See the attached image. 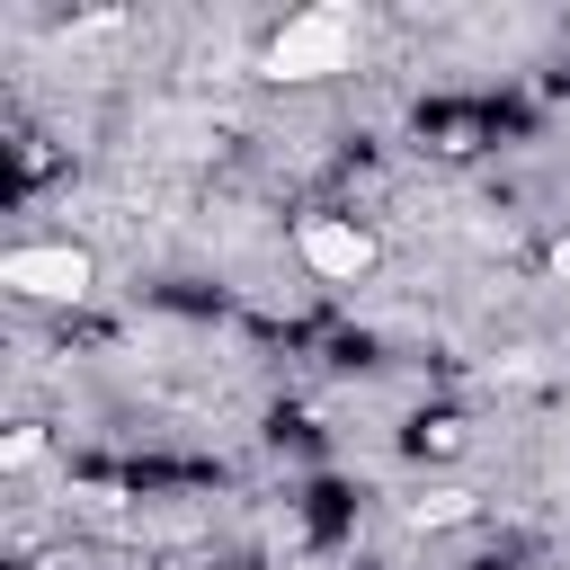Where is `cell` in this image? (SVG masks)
Here are the masks:
<instances>
[{
  "label": "cell",
  "mask_w": 570,
  "mask_h": 570,
  "mask_svg": "<svg viewBox=\"0 0 570 570\" xmlns=\"http://www.w3.org/2000/svg\"><path fill=\"white\" fill-rule=\"evenodd\" d=\"M294 258H303L321 285H356V276L374 267V232H365L356 214H303V223H294Z\"/></svg>",
  "instance_id": "3957f363"
},
{
  "label": "cell",
  "mask_w": 570,
  "mask_h": 570,
  "mask_svg": "<svg viewBox=\"0 0 570 570\" xmlns=\"http://www.w3.org/2000/svg\"><path fill=\"white\" fill-rule=\"evenodd\" d=\"M36 454H45V436H36V428H18V436H9V472H27Z\"/></svg>",
  "instance_id": "5b68a950"
},
{
  "label": "cell",
  "mask_w": 570,
  "mask_h": 570,
  "mask_svg": "<svg viewBox=\"0 0 570 570\" xmlns=\"http://www.w3.org/2000/svg\"><path fill=\"white\" fill-rule=\"evenodd\" d=\"M89 249L80 240H18V249H0V285L18 294V303H80L89 294Z\"/></svg>",
  "instance_id": "7a4b0ae2"
},
{
  "label": "cell",
  "mask_w": 570,
  "mask_h": 570,
  "mask_svg": "<svg viewBox=\"0 0 570 570\" xmlns=\"http://www.w3.org/2000/svg\"><path fill=\"white\" fill-rule=\"evenodd\" d=\"M454 517H472V490H428V499H410V525H454Z\"/></svg>",
  "instance_id": "277c9868"
},
{
  "label": "cell",
  "mask_w": 570,
  "mask_h": 570,
  "mask_svg": "<svg viewBox=\"0 0 570 570\" xmlns=\"http://www.w3.org/2000/svg\"><path fill=\"white\" fill-rule=\"evenodd\" d=\"M356 9H294L276 36H267V53H258V71L267 80H330V71H347L356 62Z\"/></svg>",
  "instance_id": "6da1fadb"
},
{
  "label": "cell",
  "mask_w": 570,
  "mask_h": 570,
  "mask_svg": "<svg viewBox=\"0 0 570 570\" xmlns=\"http://www.w3.org/2000/svg\"><path fill=\"white\" fill-rule=\"evenodd\" d=\"M552 276H570V232H561V240H552Z\"/></svg>",
  "instance_id": "8992f818"
}]
</instances>
